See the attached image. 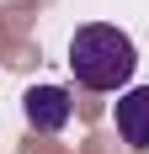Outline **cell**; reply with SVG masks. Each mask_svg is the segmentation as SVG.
<instances>
[{"label":"cell","instance_id":"1","mask_svg":"<svg viewBox=\"0 0 149 154\" xmlns=\"http://www.w3.org/2000/svg\"><path fill=\"white\" fill-rule=\"evenodd\" d=\"M69 69L85 91L112 96V91H128V80L138 69V48L128 32L90 21V27H74V37H69Z\"/></svg>","mask_w":149,"mask_h":154},{"label":"cell","instance_id":"2","mask_svg":"<svg viewBox=\"0 0 149 154\" xmlns=\"http://www.w3.org/2000/svg\"><path fill=\"white\" fill-rule=\"evenodd\" d=\"M69 91L64 85H32L27 96H21V117H27L32 133H64V122H69Z\"/></svg>","mask_w":149,"mask_h":154},{"label":"cell","instance_id":"3","mask_svg":"<svg viewBox=\"0 0 149 154\" xmlns=\"http://www.w3.org/2000/svg\"><path fill=\"white\" fill-rule=\"evenodd\" d=\"M112 122H117V138L128 143V149H138V154L149 149V85H133V91H117Z\"/></svg>","mask_w":149,"mask_h":154}]
</instances>
